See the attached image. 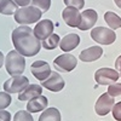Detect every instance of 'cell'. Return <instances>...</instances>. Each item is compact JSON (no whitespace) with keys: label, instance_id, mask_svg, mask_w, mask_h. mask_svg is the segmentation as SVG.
Masks as SVG:
<instances>
[{"label":"cell","instance_id":"1","mask_svg":"<svg viewBox=\"0 0 121 121\" xmlns=\"http://www.w3.org/2000/svg\"><path fill=\"white\" fill-rule=\"evenodd\" d=\"M12 44L16 51L26 57L35 56L41 48L40 40L35 36L34 30L27 26L17 27L12 32Z\"/></svg>","mask_w":121,"mask_h":121},{"label":"cell","instance_id":"2","mask_svg":"<svg viewBox=\"0 0 121 121\" xmlns=\"http://www.w3.org/2000/svg\"><path fill=\"white\" fill-rule=\"evenodd\" d=\"M5 68H6V72L11 76L22 75L26 69V59L16 50L10 51L5 57Z\"/></svg>","mask_w":121,"mask_h":121},{"label":"cell","instance_id":"3","mask_svg":"<svg viewBox=\"0 0 121 121\" xmlns=\"http://www.w3.org/2000/svg\"><path fill=\"white\" fill-rule=\"evenodd\" d=\"M43 11L35 6H24L18 9L15 13V21L19 24H32L41 18Z\"/></svg>","mask_w":121,"mask_h":121},{"label":"cell","instance_id":"4","mask_svg":"<svg viewBox=\"0 0 121 121\" xmlns=\"http://www.w3.org/2000/svg\"><path fill=\"white\" fill-rule=\"evenodd\" d=\"M29 86V79L23 75H15L4 82V91L7 93H21Z\"/></svg>","mask_w":121,"mask_h":121},{"label":"cell","instance_id":"5","mask_svg":"<svg viewBox=\"0 0 121 121\" xmlns=\"http://www.w3.org/2000/svg\"><path fill=\"white\" fill-rule=\"evenodd\" d=\"M91 38L98 44L112 45L116 40V34L113 29L104 28V27H96L91 32Z\"/></svg>","mask_w":121,"mask_h":121},{"label":"cell","instance_id":"6","mask_svg":"<svg viewBox=\"0 0 121 121\" xmlns=\"http://www.w3.org/2000/svg\"><path fill=\"white\" fill-rule=\"evenodd\" d=\"M76 64H78L76 57L73 56L72 53H68V52L56 57L53 60V65H55L56 70H58V72H64V73L74 70Z\"/></svg>","mask_w":121,"mask_h":121},{"label":"cell","instance_id":"7","mask_svg":"<svg viewBox=\"0 0 121 121\" xmlns=\"http://www.w3.org/2000/svg\"><path fill=\"white\" fill-rule=\"evenodd\" d=\"M120 78L117 70L112 68H100L95 74V80L98 85H113Z\"/></svg>","mask_w":121,"mask_h":121},{"label":"cell","instance_id":"8","mask_svg":"<svg viewBox=\"0 0 121 121\" xmlns=\"http://www.w3.org/2000/svg\"><path fill=\"white\" fill-rule=\"evenodd\" d=\"M113 107H114V97H112L107 92V93H103L97 99L96 105H95V110H96L97 115L104 116V115H107L112 112Z\"/></svg>","mask_w":121,"mask_h":121},{"label":"cell","instance_id":"9","mask_svg":"<svg viewBox=\"0 0 121 121\" xmlns=\"http://www.w3.org/2000/svg\"><path fill=\"white\" fill-rule=\"evenodd\" d=\"M53 28H55V26L51 19H43V21L36 23V26L33 30H34L35 36L40 41H44L45 39H47L50 35L53 34Z\"/></svg>","mask_w":121,"mask_h":121},{"label":"cell","instance_id":"10","mask_svg":"<svg viewBox=\"0 0 121 121\" xmlns=\"http://www.w3.org/2000/svg\"><path fill=\"white\" fill-rule=\"evenodd\" d=\"M30 72H32L34 78H36L40 81H44L51 74V68H50V64L45 60H36L30 65Z\"/></svg>","mask_w":121,"mask_h":121},{"label":"cell","instance_id":"11","mask_svg":"<svg viewBox=\"0 0 121 121\" xmlns=\"http://www.w3.org/2000/svg\"><path fill=\"white\" fill-rule=\"evenodd\" d=\"M62 18L67 26L72 28H78L80 26V22H81V13L75 7L67 6L62 11Z\"/></svg>","mask_w":121,"mask_h":121},{"label":"cell","instance_id":"12","mask_svg":"<svg viewBox=\"0 0 121 121\" xmlns=\"http://www.w3.org/2000/svg\"><path fill=\"white\" fill-rule=\"evenodd\" d=\"M64 85H65V82H64L63 78L56 72H51L50 76L46 80L41 81V86L46 87L47 90L52 91V92H59V91H62Z\"/></svg>","mask_w":121,"mask_h":121},{"label":"cell","instance_id":"13","mask_svg":"<svg viewBox=\"0 0 121 121\" xmlns=\"http://www.w3.org/2000/svg\"><path fill=\"white\" fill-rule=\"evenodd\" d=\"M97 18L98 15L95 10L92 9L85 10L84 12H81V22H80V26L78 28L80 30H88L95 26V23L97 22Z\"/></svg>","mask_w":121,"mask_h":121},{"label":"cell","instance_id":"14","mask_svg":"<svg viewBox=\"0 0 121 121\" xmlns=\"http://www.w3.org/2000/svg\"><path fill=\"white\" fill-rule=\"evenodd\" d=\"M102 55H103L102 47L91 46V47L84 50V51H81L79 58H80V60H82V62H95V60H97L102 57Z\"/></svg>","mask_w":121,"mask_h":121},{"label":"cell","instance_id":"15","mask_svg":"<svg viewBox=\"0 0 121 121\" xmlns=\"http://www.w3.org/2000/svg\"><path fill=\"white\" fill-rule=\"evenodd\" d=\"M80 44V36L75 33L72 34H68L65 35L59 43V47L62 51L64 52H69V51H73L74 48H76Z\"/></svg>","mask_w":121,"mask_h":121},{"label":"cell","instance_id":"16","mask_svg":"<svg viewBox=\"0 0 121 121\" xmlns=\"http://www.w3.org/2000/svg\"><path fill=\"white\" fill-rule=\"evenodd\" d=\"M48 100L45 96H38L33 99H30L27 103V110L29 113H39L46 109Z\"/></svg>","mask_w":121,"mask_h":121},{"label":"cell","instance_id":"17","mask_svg":"<svg viewBox=\"0 0 121 121\" xmlns=\"http://www.w3.org/2000/svg\"><path fill=\"white\" fill-rule=\"evenodd\" d=\"M43 93V87L40 85H29L26 90H23L21 93H18V99L19 100H30L38 96H41Z\"/></svg>","mask_w":121,"mask_h":121},{"label":"cell","instance_id":"18","mask_svg":"<svg viewBox=\"0 0 121 121\" xmlns=\"http://www.w3.org/2000/svg\"><path fill=\"white\" fill-rule=\"evenodd\" d=\"M60 120H62L60 119V113L56 108L45 109L39 117V121H60Z\"/></svg>","mask_w":121,"mask_h":121},{"label":"cell","instance_id":"19","mask_svg":"<svg viewBox=\"0 0 121 121\" xmlns=\"http://www.w3.org/2000/svg\"><path fill=\"white\" fill-rule=\"evenodd\" d=\"M17 11V4L13 0H0V13L3 15H15Z\"/></svg>","mask_w":121,"mask_h":121},{"label":"cell","instance_id":"20","mask_svg":"<svg viewBox=\"0 0 121 121\" xmlns=\"http://www.w3.org/2000/svg\"><path fill=\"white\" fill-rule=\"evenodd\" d=\"M104 21L108 23L110 29H113V30L121 28V18L113 11H108L104 13Z\"/></svg>","mask_w":121,"mask_h":121},{"label":"cell","instance_id":"21","mask_svg":"<svg viewBox=\"0 0 121 121\" xmlns=\"http://www.w3.org/2000/svg\"><path fill=\"white\" fill-rule=\"evenodd\" d=\"M60 43V38L58 34H52L50 35L47 39H45L43 41V46L45 50H48V51H51V50H55Z\"/></svg>","mask_w":121,"mask_h":121},{"label":"cell","instance_id":"22","mask_svg":"<svg viewBox=\"0 0 121 121\" xmlns=\"http://www.w3.org/2000/svg\"><path fill=\"white\" fill-rule=\"evenodd\" d=\"M32 5L40 9L44 12H47L51 6V0H32Z\"/></svg>","mask_w":121,"mask_h":121},{"label":"cell","instance_id":"23","mask_svg":"<svg viewBox=\"0 0 121 121\" xmlns=\"http://www.w3.org/2000/svg\"><path fill=\"white\" fill-rule=\"evenodd\" d=\"M13 121H34V120L28 110H19V112L16 113Z\"/></svg>","mask_w":121,"mask_h":121},{"label":"cell","instance_id":"24","mask_svg":"<svg viewBox=\"0 0 121 121\" xmlns=\"http://www.w3.org/2000/svg\"><path fill=\"white\" fill-rule=\"evenodd\" d=\"M11 96L7 92H0V110L6 109L10 104H11Z\"/></svg>","mask_w":121,"mask_h":121},{"label":"cell","instance_id":"25","mask_svg":"<svg viewBox=\"0 0 121 121\" xmlns=\"http://www.w3.org/2000/svg\"><path fill=\"white\" fill-rule=\"evenodd\" d=\"M108 93L112 97L121 96V82H115L113 85H109L108 87Z\"/></svg>","mask_w":121,"mask_h":121},{"label":"cell","instance_id":"26","mask_svg":"<svg viewBox=\"0 0 121 121\" xmlns=\"http://www.w3.org/2000/svg\"><path fill=\"white\" fill-rule=\"evenodd\" d=\"M67 6H72L78 10H81L85 6V0H63Z\"/></svg>","mask_w":121,"mask_h":121},{"label":"cell","instance_id":"27","mask_svg":"<svg viewBox=\"0 0 121 121\" xmlns=\"http://www.w3.org/2000/svg\"><path fill=\"white\" fill-rule=\"evenodd\" d=\"M112 113H113V117L116 121H121V102H117L116 104H114Z\"/></svg>","mask_w":121,"mask_h":121},{"label":"cell","instance_id":"28","mask_svg":"<svg viewBox=\"0 0 121 121\" xmlns=\"http://www.w3.org/2000/svg\"><path fill=\"white\" fill-rule=\"evenodd\" d=\"M11 120V114L6 110H0V121H10Z\"/></svg>","mask_w":121,"mask_h":121},{"label":"cell","instance_id":"29","mask_svg":"<svg viewBox=\"0 0 121 121\" xmlns=\"http://www.w3.org/2000/svg\"><path fill=\"white\" fill-rule=\"evenodd\" d=\"M13 1H15L18 6H22V7L28 6L29 4H32V0H13Z\"/></svg>","mask_w":121,"mask_h":121},{"label":"cell","instance_id":"30","mask_svg":"<svg viewBox=\"0 0 121 121\" xmlns=\"http://www.w3.org/2000/svg\"><path fill=\"white\" fill-rule=\"evenodd\" d=\"M115 70H120L121 72V56H119L115 60Z\"/></svg>","mask_w":121,"mask_h":121},{"label":"cell","instance_id":"31","mask_svg":"<svg viewBox=\"0 0 121 121\" xmlns=\"http://www.w3.org/2000/svg\"><path fill=\"white\" fill-rule=\"evenodd\" d=\"M5 62V57H4V55H3V52L0 51V68L3 67V63Z\"/></svg>","mask_w":121,"mask_h":121},{"label":"cell","instance_id":"32","mask_svg":"<svg viewBox=\"0 0 121 121\" xmlns=\"http://www.w3.org/2000/svg\"><path fill=\"white\" fill-rule=\"evenodd\" d=\"M114 1H115V4H116V6L121 9V0H114Z\"/></svg>","mask_w":121,"mask_h":121},{"label":"cell","instance_id":"33","mask_svg":"<svg viewBox=\"0 0 121 121\" xmlns=\"http://www.w3.org/2000/svg\"><path fill=\"white\" fill-rule=\"evenodd\" d=\"M120 76H121V75H120Z\"/></svg>","mask_w":121,"mask_h":121}]
</instances>
